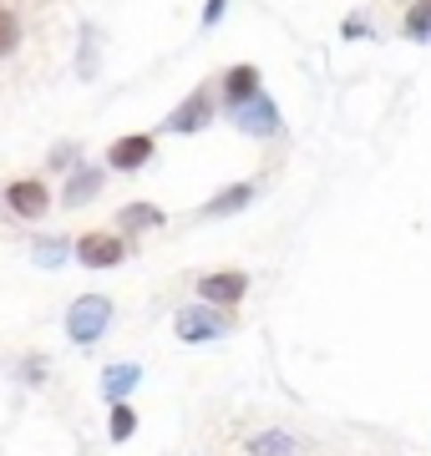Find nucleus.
I'll list each match as a JSON object with an SVG mask.
<instances>
[{
  "label": "nucleus",
  "mask_w": 431,
  "mask_h": 456,
  "mask_svg": "<svg viewBox=\"0 0 431 456\" xmlns=\"http://www.w3.org/2000/svg\"><path fill=\"white\" fill-rule=\"evenodd\" d=\"M401 41H416V46L431 41V0H411V5H406V16H401Z\"/></svg>",
  "instance_id": "f3484780"
},
{
  "label": "nucleus",
  "mask_w": 431,
  "mask_h": 456,
  "mask_svg": "<svg viewBox=\"0 0 431 456\" xmlns=\"http://www.w3.org/2000/svg\"><path fill=\"white\" fill-rule=\"evenodd\" d=\"M244 456H299V436L284 431V426H269V431H254L244 441Z\"/></svg>",
  "instance_id": "4468645a"
},
{
  "label": "nucleus",
  "mask_w": 431,
  "mask_h": 456,
  "mask_svg": "<svg viewBox=\"0 0 431 456\" xmlns=\"http://www.w3.org/2000/svg\"><path fill=\"white\" fill-rule=\"evenodd\" d=\"M158 158V137L152 132H122L107 142V173H142Z\"/></svg>",
  "instance_id": "0eeeda50"
},
{
  "label": "nucleus",
  "mask_w": 431,
  "mask_h": 456,
  "mask_svg": "<svg viewBox=\"0 0 431 456\" xmlns=\"http://www.w3.org/2000/svg\"><path fill=\"white\" fill-rule=\"evenodd\" d=\"M254 92H264V77H259V66H254V61H239V66H229V71L218 77L224 112H229V107H239V102H249Z\"/></svg>",
  "instance_id": "9b49d317"
},
{
  "label": "nucleus",
  "mask_w": 431,
  "mask_h": 456,
  "mask_svg": "<svg viewBox=\"0 0 431 456\" xmlns=\"http://www.w3.org/2000/svg\"><path fill=\"white\" fill-rule=\"evenodd\" d=\"M127 254H133V244H127L117 228H92V233H82V239H71V259L82 264V269H92V274L117 269Z\"/></svg>",
  "instance_id": "7ed1b4c3"
},
{
  "label": "nucleus",
  "mask_w": 431,
  "mask_h": 456,
  "mask_svg": "<svg viewBox=\"0 0 431 456\" xmlns=\"http://www.w3.org/2000/svg\"><path fill=\"white\" fill-rule=\"evenodd\" d=\"M5 213L16 218V224H36V218H46L56 193L46 188V178H11L5 183V193H0Z\"/></svg>",
  "instance_id": "39448f33"
},
{
  "label": "nucleus",
  "mask_w": 431,
  "mask_h": 456,
  "mask_svg": "<svg viewBox=\"0 0 431 456\" xmlns=\"http://www.w3.org/2000/svg\"><path fill=\"white\" fill-rule=\"evenodd\" d=\"M107 325H112V299L107 294H77L67 305V340L71 345H97L102 335H107Z\"/></svg>",
  "instance_id": "f257e3e1"
},
{
  "label": "nucleus",
  "mask_w": 431,
  "mask_h": 456,
  "mask_svg": "<svg viewBox=\"0 0 431 456\" xmlns=\"http://www.w3.org/2000/svg\"><path fill=\"white\" fill-rule=\"evenodd\" d=\"M244 294H249V274L244 269H214V274L199 279V299L203 305H218V310L244 305Z\"/></svg>",
  "instance_id": "6e6552de"
},
{
  "label": "nucleus",
  "mask_w": 431,
  "mask_h": 456,
  "mask_svg": "<svg viewBox=\"0 0 431 456\" xmlns=\"http://www.w3.org/2000/svg\"><path fill=\"white\" fill-rule=\"evenodd\" d=\"M229 122L244 137H254V142H269V137H280L284 132V117H280V102L269 97V92H254L249 102H239V107H229Z\"/></svg>",
  "instance_id": "20e7f679"
},
{
  "label": "nucleus",
  "mask_w": 431,
  "mask_h": 456,
  "mask_svg": "<svg viewBox=\"0 0 431 456\" xmlns=\"http://www.w3.org/2000/svg\"><path fill=\"white\" fill-rule=\"evenodd\" d=\"M26 41H31V20H26V11H20L16 0H0V66L16 61L20 51H26Z\"/></svg>",
  "instance_id": "9d476101"
},
{
  "label": "nucleus",
  "mask_w": 431,
  "mask_h": 456,
  "mask_svg": "<svg viewBox=\"0 0 431 456\" xmlns=\"http://www.w3.org/2000/svg\"><path fill=\"white\" fill-rule=\"evenodd\" d=\"M137 386H142V365H133V360H117V365L102 370V401H107V406H112V401H127Z\"/></svg>",
  "instance_id": "ddd939ff"
},
{
  "label": "nucleus",
  "mask_w": 431,
  "mask_h": 456,
  "mask_svg": "<svg viewBox=\"0 0 431 456\" xmlns=\"http://www.w3.org/2000/svg\"><path fill=\"white\" fill-rule=\"evenodd\" d=\"M224 11H229V0H208V5H203V16H199V26H203V31H214L218 20H224Z\"/></svg>",
  "instance_id": "5701e85b"
},
{
  "label": "nucleus",
  "mask_w": 431,
  "mask_h": 456,
  "mask_svg": "<svg viewBox=\"0 0 431 456\" xmlns=\"http://www.w3.org/2000/svg\"><path fill=\"white\" fill-rule=\"evenodd\" d=\"M102 188H107V167L77 163L67 178H61V208H86L92 198H102Z\"/></svg>",
  "instance_id": "1a4fd4ad"
},
{
  "label": "nucleus",
  "mask_w": 431,
  "mask_h": 456,
  "mask_svg": "<svg viewBox=\"0 0 431 456\" xmlns=\"http://www.w3.org/2000/svg\"><path fill=\"white\" fill-rule=\"evenodd\" d=\"M20 380H26V386H41V380H46V355H26L20 360Z\"/></svg>",
  "instance_id": "4be33fe9"
},
{
  "label": "nucleus",
  "mask_w": 431,
  "mask_h": 456,
  "mask_svg": "<svg viewBox=\"0 0 431 456\" xmlns=\"http://www.w3.org/2000/svg\"><path fill=\"white\" fill-rule=\"evenodd\" d=\"M340 36H346V41H376V26H370V20L355 11V16L340 20Z\"/></svg>",
  "instance_id": "412c9836"
},
{
  "label": "nucleus",
  "mask_w": 431,
  "mask_h": 456,
  "mask_svg": "<svg viewBox=\"0 0 431 456\" xmlns=\"http://www.w3.org/2000/svg\"><path fill=\"white\" fill-rule=\"evenodd\" d=\"M214 117H218L214 86H193V92H188V97L163 117V132H173V137H193V132H203Z\"/></svg>",
  "instance_id": "423d86ee"
},
{
  "label": "nucleus",
  "mask_w": 431,
  "mask_h": 456,
  "mask_svg": "<svg viewBox=\"0 0 431 456\" xmlns=\"http://www.w3.org/2000/svg\"><path fill=\"white\" fill-rule=\"evenodd\" d=\"M259 198V183H229V188H218L208 203L199 208V218H233V213H244Z\"/></svg>",
  "instance_id": "f8f14e48"
},
{
  "label": "nucleus",
  "mask_w": 431,
  "mask_h": 456,
  "mask_svg": "<svg viewBox=\"0 0 431 456\" xmlns=\"http://www.w3.org/2000/svg\"><path fill=\"white\" fill-rule=\"evenodd\" d=\"M102 71V31L92 20H82V46H77V77L82 82H97Z\"/></svg>",
  "instance_id": "dca6fc26"
},
{
  "label": "nucleus",
  "mask_w": 431,
  "mask_h": 456,
  "mask_svg": "<svg viewBox=\"0 0 431 456\" xmlns=\"http://www.w3.org/2000/svg\"><path fill=\"white\" fill-rule=\"evenodd\" d=\"M233 330V314L218 310V305H183L178 314H173V335H178L183 345H208V340H224Z\"/></svg>",
  "instance_id": "f03ea898"
},
{
  "label": "nucleus",
  "mask_w": 431,
  "mask_h": 456,
  "mask_svg": "<svg viewBox=\"0 0 431 456\" xmlns=\"http://www.w3.org/2000/svg\"><path fill=\"white\" fill-rule=\"evenodd\" d=\"M107 436H112V446H122V441L137 436V411L127 406V401H112V416H107Z\"/></svg>",
  "instance_id": "6ab92c4d"
},
{
  "label": "nucleus",
  "mask_w": 431,
  "mask_h": 456,
  "mask_svg": "<svg viewBox=\"0 0 431 456\" xmlns=\"http://www.w3.org/2000/svg\"><path fill=\"white\" fill-rule=\"evenodd\" d=\"M167 213L158 203H127V208H117V233L122 239H133V233H148V228H163Z\"/></svg>",
  "instance_id": "2eb2a0df"
},
{
  "label": "nucleus",
  "mask_w": 431,
  "mask_h": 456,
  "mask_svg": "<svg viewBox=\"0 0 431 456\" xmlns=\"http://www.w3.org/2000/svg\"><path fill=\"white\" fill-rule=\"evenodd\" d=\"M71 259V239H36L31 244V264L36 269H61Z\"/></svg>",
  "instance_id": "a211bd4d"
},
{
  "label": "nucleus",
  "mask_w": 431,
  "mask_h": 456,
  "mask_svg": "<svg viewBox=\"0 0 431 456\" xmlns=\"http://www.w3.org/2000/svg\"><path fill=\"white\" fill-rule=\"evenodd\" d=\"M77 163H82V142H56L46 152V167H51V173H61V178H67Z\"/></svg>",
  "instance_id": "aec40b11"
}]
</instances>
